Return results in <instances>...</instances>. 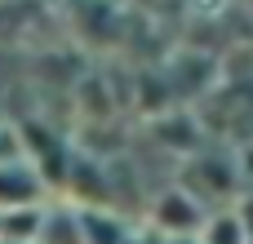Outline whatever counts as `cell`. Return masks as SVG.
Here are the masks:
<instances>
[{
  "label": "cell",
  "mask_w": 253,
  "mask_h": 244,
  "mask_svg": "<svg viewBox=\"0 0 253 244\" xmlns=\"http://www.w3.org/2000/svg\"><path fill=\"white\" fill-rule=\"evenodd\" d=\"M40 191H44V182H40L36 164H27L22 156L0 160V209H9V204H36Z\"/></svg>",
  "instance_id": "6da1fadb"
},
{
  "label": "cell",
  "mask_w": 253,
  "mask_h": 244,
  "mask_svg": "<svg viewBox=\"0 0 253 244\" xmlns=\"http://www.w3.org/2000/svg\"><path fill=\"white\" fill-rule=\"evenodd\" d=\"M40 227H44L40 200L36 204H9V209H0V240L4 244H36L40 240Z\"/></svg>",
  "instance_id": "7a4b0ae2"
},
{
  "label": "cell",
  "mask_w": 253,
  "mask_h": 244,
  "mask_svg": "<svg viewBox=\"0 0 253 244\" xmlns=\"http://www.w3.org/2000/svg\"><path fill=\"white\" fill-rule=\"evenodd\" d=\"M156 222H160L169 236H196V231H200V209H196V200H187L182 191H169V196L156 204Z\"/></svg>",
  "instance_id": "3957f363"
},
{
  "label": "cell",
  "mask_w": 253,
  "mask_h": 244,
  "mask_svg": "<svg viewBox=\"0 0 253 244\" xmlns=\"http://www.w3.org/2000/svg\"><path fill=\"white\" fill-rule=\"evenodd\" d=\"M196 240L200 244H249V227H245L240 213H213V218L200 222Z\"/></svg>",
  "instance_id": "277c9868"
},
{
  "label": "cell",
  "mask_w": 253,
  "mask_h": 244,
  "mask_svg": "<svg viewBox=\"0 0 253 244\" xmlns=\"http://www.w3.org/2000/svg\"><path fill=\"white\" fill-rule=\"evenodd\" d=\"M165 244H200V240H196V236H169Z\"/></svg>",
  "instance_id": "5b68a950"
}]
</instances>
